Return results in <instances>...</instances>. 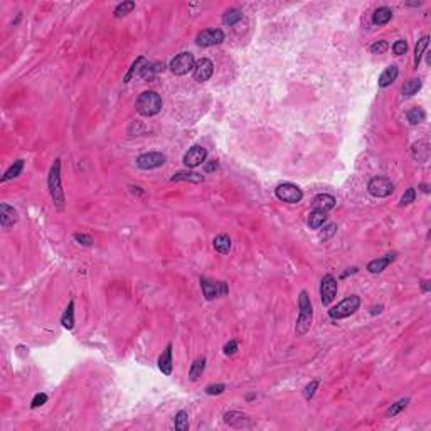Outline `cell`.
<instances>
[{"mask_svg":"<svg viewBox=\"0 0 431 431\" xmlns=\"http://www.w3.org/2000/svg\"><path fill=\"white\" fill-rule=\"evenodd\" d=\"M47 185H49V194L51 199H53L54 206L59 211L64 209V189H63V182H61V160L56 159L49 170V179H47Z\"/></svg>","mask_w":431,"mask_h":431,"instance_id":"cell-1","label":"cell"},{"mask_svg":"<svg viewBox=\"0 0 431 431\" xmlns=\"http://www.w3.org/2000/svg\"><path fill=\"white\" fill-rule=\"evenodd\" d=\"M298 319H297V325H295V332H297L298 337L305 335L306 332L310 330L313 323V306L312 302H310V297L305 290L300 291V297H298Z\"/></svg>","mask_w":431,"mask_h":431,"instance_id":"cell-2","label":"cell"},{"mask_svg":"<svg viewBox=\"0 0 431 431\" xmlns=\"http://www.w3.org/2000/svg\"><path fill=\"white\" fill-rule=\"evenodd\" d=\"M135 108L142 116H155L162 109V98L157 91H144L137 98Z\"/></svg>","mask_w":431,"mask_h":431,"instance_id":"cell-3","label":"cell"},{"mask_svg":"<svg viewBox=\"0 0 431 431\" xmlns=\"http://www.w3.org/2000/svg\"><path fill=\"white\" fill-rule=\"evenodd\" d=\"M360 306V297L357 295H350V297L344 298L342 302H339L335 306H332L328 310V317L334 320H341L345 317H350L352 313H356Z\"/></svg>","mask_w":431,"mask_h":431,"instance_id":"cell-4","label":"cell"},{"mask_svg":"<svg viewBox=\"0 0 431 431\" xmlns=\"http://www.w3.org/2000/svg\"><path fill=\"white\" fill-rule=\"evenodd\" d=\"M196 66V57L192 53H180L170 61L169 68L175 76H184L187 72L194 71Z\"/></svg>","mask_w":431,"mask_h":431,"instance_id":"cell-5","label":"cell"},{"mask_svg":"<svg viewBox=\"0 0 431 431\" xmlns=\"http://www.w3.org/2000/svg\"><path fill=\"white\" fill-rule=\"evenodd\" d=\"M200 288H202V293H204V297H206V300H209V302L216 300V298H219V297H224V295H228V291H229L226 281H213V280L206 278V276L200 278Z\"/></svg>","mask_w":431,"mask_h":431,"instance_id":"cell-6","label":"cell"},{"mask_svg":"<svg viewBox=\"0 0 431 431\" xmlns=\"http://www.w3.org/2000/svg\"><path fill=\"white\" fill-rule=\"evenodd\" d=\"M276 197L283 202L288 204H298L303 199V192L298 185L291 184V182H285V184H280L275 191Z\"/></svg>","mask_w":431,"mask_h":431,"instance_id":"cell-7","label":"cell"},{"mask_svg":"<svg viewBox=\"0 0 431 431\" xmlns=\"http://www.w3.org/2000/svg\"><path fill=\"white\" fill-rule=\"evenodd\" d=\"M367 191L374 197H388L394 192V184L388 177H374L369 180Z\"/></svg>","mask_w":431,"mask_h":431,"instance_id":"cell-8","label":"cell"},{"mask_svg":"<svg viewBox=\"0 0 431 431\" xmlns=\"http://www.w3.org/2000/svg\"><path fill=\"white\" fill-rule=\"evenodd\" d=\"M167 157L163 155L162 152H147V153H142L138 155L137 159V165L140 167L142 170H153V169H159L165 163Z\"/></svg>","mask_w":431,"mask_h":431,"instance_id":"cell-9","label":"cell"},{"mask_svg":"<svg viewBox=\"0 0 431 431\" xmlns=\"http://www.w3.org/2000/svg\"><path fill=\"white\" fill-rule=\"evenodd\" d=\"M224 41V32L221 29H206L200 31L196 37V44L199 47H213Z\"/></svg>","mask_w":431,"mask_h":431,"instance_id":"cell-10","label":"cell"},{"mask_svg":"<svg viewBox=\"0 0 431 431\" xmlns=\"http://www.w3.org/2000/svg\"><path fill=\"white\" fill-rule=\"evenodd\" d=\"M337 295V280L332 275H325L320 283V300L322 305H330Z\"/></svg>","mask_w":431,"mask_h":431,"instance_id":"cell-11","label":"cell"},{"mask_svg":"<svg viewBox=\"0 0 431 431\" xmlns=\"http://www.w3.org/2000/svg\"><path fill=\"white\" fill-rule=\"evenodd\" d=\"M207 159V150L202 145H194L192 148H189V152L184 155V163L187 169H196V167L202 165Z\"/></svg>","mask_w":431,"mask_h":431,"instance_id":"cell-12","label":"cell"},{"mask_svg":"<svg viewBox=\"0 0 431 431\" xmlns=\"http://www.w3.org/2000/svg\"><path fill=\"white\" fill-rule=\"evenodd\" d=\"M214 72V64L211 59H207V57H200L199 61H196V66H194V79L199 83H204L207 81V79L213 76Z\"/></svg>","mask_w":431,"mask_h":431,"instance_id":"cell-13","label":"cell"},{"mask_svg":"<svg viewBox=\"0 0 431 431\" xmlns=\"http://www.w3.org/2000/svg\"><path fill=\"white\" fill-rule=\"evenodd\" d=\"M222 419H224L226 425L234 426V428H251V419H250V416L244 414V413H239V411H228V413H224Z\"/></svg>","mask_w":431,"mask_h":431,"instance_id":"cell-14","label":"cell"},{"mask_svg":"<svg viewBox=\"0 0 431 431\" xmlns=\"http://www.w3.org/2000/svg\"><path fill=\"white\" fill-rule=\"evenodd\" d=\"M17 221H19L17 211L14 209L12 206H9L7 202L0 204V224H2V228H5V229L12 228Z\"/></svg>","mask_w":431,"mask_h":431,"instance_id":"cell-15","label":"cell"},{"mask_svg":"<svg viewBox=\"0 0 431 431\" xmlns=\"http://www.w3.org/2000/svg\"><path fill=\"white\" fill-rule=\"evenodd\" d=\"M313 211H322V213H328L335 207V197L330 194H319L313 197L312 200Z\"/></svg>","mask_w":431,"mask_h":431,"instance_id":"cell-16","label":"cell"},{"mask_svg":"<svg viewBox=\"0 0 431 431\" xmlns=\"http://www.w3.org/2000/svg\"><path fill=\"white\" fill-rule=\"evenodd\" d=\"M396 259V254H386V256L382 258H377V259H372V261L367 263V271L372 273V275H376V273H381L384 271L386 268L391 265V263Z\"/></svg>","mask_w":431,"mask_h":431,"instance_id":"cell-17","label":"cell"},{"mask_svg":"<svg viewBox=\"0 0 431 431\" xmlns=\"http://www.w3.org/2000/svg\"><path fill=\"white\" fill-rule=\"evenodd\" d=\"M411 153H413V157H414V159L418 160V162H421V163L428 162L430 153H431V150H430V144H428V142H426V140H419V142H416V144H413V147H411Z\"/></svg>","mask_w":431,"mask_h":431,"instance_id":"cell-18","label":"cell"},{"mask_svg":"<svg viewBox=\"0 0 431 431\" xmlns=\"http://www.w3.org/2000/svg\"><path fill=\"white\" fill-rule=\"evenodd\" d=\"M159 369L165 376L172 374V344L167 345L165 350L160 354V357H159Z\"/></svg>","mask_w":431,"mask_h":431,"instance_id":"cell-19","label":"cell"},{"mask_svg":"<svg viewBox=\"0 0 431 431\" xmlns=\"http://www.w3.org/2000/svg\"><path fill=\"white\" fill-rule=\"evenodd\" d=\"M170 182H192V184H200V182H204V175L191 172V170H180V172L174 174Z\"/></svg>","mask_w":431,"mask_h":431,"instance_id":"cell-20","label":"cell"},{"mask_svg":"<svg viewBox=\"0 0 431 431\" xmlns=\"http://www.w3.org/2000/svg\"><path fill=\"white\" fill-rule=\"evenodd\" d=\"M397 74H399V69H397L396 66H389V68H386L384 71L381 72V76H379V86L381 88L391 86L394 81H396Z\"/></svg>","mask_w":431,"mask_h":431,"instance_id":"cell-21","label":"cell"},{"mask_svg":"<svg viewBox=\"0 0 431 431\" xmlns=\"http://www.w3.org/2000/svg\"><path fill=\"white\" fill-rule=\"evenodd\" d=\"M163 69H165V64L163 63H145V64H142V68H140V76L144 79H150L155 74L162 72Z\"/></svg>","mask_w":431,"mask_h":431,"instance_id":"cell-22","label":"cell"},{"mask_svg":"<svg viewBox=\"0 0 431 431\" xmlns=\"http://www.w3.org/2000/svg\"><path fill=\"white\" fill-rule=\"evenodd\" d=\"M231 237H229L228 234H219L214 237V250L217 251V253L221 254H228L229 251H231Z\"/></svg>","mask_w":431,"mask_h":431,"instance_id":"cell-23","label":"cell"},{"mask_svg":"<svg viewBox=\"0 0 431 431\" xmlns=\"http://www.w3.org/2000/svg\"><path fill=\"white\" fill-rule=\"evenodd\" d=\"M391 19H393V10L389 7H379V9H376L374 16H372V22L376 25H384Z\"/></svg>","mask_w":431,"mask_h":431,"instance_id":"cell-24","label":"cell"},{"mask_svg":"<svg viewBox=\"0 0 431 431\" xmlns=\"http://www.w3.org/2000/svg\"><path fill=\"white\" fill-rule=\"evenodd\" d=\"M22 169H24V160H22V159L16 160V162H14L12 165H10L9 169L5 170V174L2 175L0 182H9V180H12V179L19 177L20 172H22Z\"/></svg>","mask_w":431,"mask_h":431,"instance_id":"cell-25","label":"cell"},{"mask_svg":"<svg viewBox=\"0 0 431 431\" xmlns=\"http://www.w3.org/2000/svg\"><path fill=\"white\" fill-rule=\"evenodd\" d=\"M204 369H206V357H197V359L192 362L191 369H189V379L192 382H196L197 379L202 376Z\"/></svg>","mask_w":431,"mask_h":431,"instance_id":"cell-26","label":"cell"},{"mask_svg":"<svg viewBox=\"0 0 431 431\" xmlns=\"http://www.w3.org/2000/svg\"><path fill=\"white\" fill-rule=\"evenodd\" d=\"M61 323H63V327L68 328V330H71V328L74 327V300H71L69 305L66 306L63 317H61Z\"/></svg>","mask_w":431,"mask_h":431,"instance_id":"cell-27","label":"cell"},{"mask_svg":"<svg viewBox=\"0 0 431 431\" xmlns=\"http://www.w3.org/2000/svg\"><path fill=\"white\" fill-rule=\"evenodd\" d=\"M327 222V213L322 211H312L308 216V226L310 229H320Z\"/></svg>","mask_w":431,"mask_h":431,"instance_id":"cell-28","label":"cell"},{"mask_svg":"<svg viewBox=\"0 0 431 431\" xmlns=\"http://www.w3.org/2000/svg\"><path fill=\"white\" fill-rule=\"evenodd\" d=\"M428 42H430L428 36H425V37H421L418 42H416V47H414V68L416 69L419 68V63H421L423 54H425L426 47H428Z\"/></svg>","mask_w":431,"mask_h":431,"instance_id":"cell-29","label":"cell"},{"mask_svg":"<svg viewBox=\"0 0 431 431\" xmlns=\"http://www.w3.org/2000/svg\"><path fill=\"white\" fill-rule=\"evenodd\" d=\"M408 122L411 123V125H419V123H423L426 120V113H425V109L423 108H419V107H414V108H411L410 111H408Z\"/></svg>","mask_w":431,"mask_h":431,"instance_id":"cell-30","label":"cell"},{"mask_svg":"<svg viewBox=\"0 0 431 431\" xmlns=\"http://www.w3.org/2000/svg\"><path fill=\"white\" fill-rule=\"evenodd\" d=\"M241 19H243V12H241L239 9H229V10H226L224 16H222V24L234 25Z\"/></svg>","mask_w":431,"mask_h":431,"instance_id":"cell-31","label":"cell"},{"mask_svg":"<svg viewBox=\"0 0 431 431\" xmlns=\"http://www.w3.org/2000/svg\"><path fill=\"white\" fill-rule=\"evenodd\" d=\"M408 404H410V397H403V399L396 401V403L391 404V408L386 411V418H394V416H397L403 410H406Z\"/></svg>","mask_w":431,"mask_h":431,"instance_id":"cell-32","label":"cell"},{"mask_svg":"<svg viewBox=\"0 0 431 431\" xmlns=\"http://www.w3.org/2000/svg\"><path fill=\"white\" fill-rule=\"evenodd\" d=\"M174 428L179 431H187L189 430V414L187 411H179L174 418Z\"/></svg>","mask_w":431,"mask_h":431,"instance_id":"cell-33","label":"cell"},{"mask_svg":"<svg viewBox=\"0 0 431 431\" xmlns=\"http://www.w3.org/2000/svg\"><path fill=\"white\" fill-rule=\"evenodd\" d=\"M421 86H423V81L419 78L418 79H410V81L403 86V94H404V96H413V94H416L419 90H421Z\"/></svg>","mask_w":431,"mask_h":431,"instance_id":"cell-34","label":"cell"},{"mask_svg":"<svg viewBox=\"0 0 431 431\" xmlns=\"http://www.w3.org/2000/svg\"><path fill=\"white\" fill-rule=\"evenodd\" d=\"M133 9H135V2H131V0H126V2H122V3H120V5H116V9H115V17H123V16H126V14H130Z\"/></svg>","mask_w":431,"mask_h":431,"instance_id":"cell-35","label":"cell"},{"mask_svg":"<svg viewBox=\"0 0 431 431\" xmlns=\"http://www.w3.org/2000/svg\"><path fill=\"white\" fill-rule=\"evenodd\" d=\"M144 56H138L137 59L133 61V63H131V66H130V69H128V72H126V76H125V79H123V83H130V79L133 78L135 76V72L138 71V69L142 68V63H144Z\"/></svg>","mask_w":431,"mask_h":431,"instance_id":"cell-36","label":"cell"},{"mask_svg":"<svg viewBox=\"0 0 431 431\" xmlns=\"http://www.w3.org/2000/svg\"><path fill=\"white\" fill-rule=\"evenodd\" d=\"M319 384H320L319 379H315V381H312L310 384H306L305 391H303V396H305V399H312V397L315 396L317 389H319Z\"/></svg>","mask_w":431,"mask_h":431,"instance_id":"cell-37","label":"cell"},{"mask_svg":"<svg viewBox=\"0 0 431 431\" xmlns=\"http://www.w3.org/2000/svg\"><path fill=\"white\" fill-rule=\"evenodd\" d=\"M393 53L396 54V56H403V54H406L408 53V42L404 41V39L396 41L393 44Z\"/></svg>","mask_w":431,"mask_h":431,"instance_id":"cell-38","label":"cell"},{"mask_svg":"<svg viewBox=\"0 0 431 431\" xmlns=\"http://www.w3.org/2000/svg\"><path fill=\"white\" fill-rule=\"evenodd\" d=\"M414 200H416V191L413 187H410L403 194V197H401V206H410V204H413Z\"/></svg>","mask_w":431,"mask_h":431,"instance_id":"cell-39","label":"cell"},{"mask_svg":"<svg viewBox=\"0 0 431 431\" xmlns=\"http://www.w3.org/2000/svg\"><path fill=\"white\" fill-rule=\"evenodd\" d=\"M388 49H389L388 41H377V42H374L371 46V53L372 54H382V53H386Z\"/></svg>","mask_w":431,"mask_h":431,"instance_id":"cell-40","label":"cell"},{"mask_svg":"<svg viewBox=\"0 0 431 431\" xmlns=\"http://www.w3.org/2000/svg\"><path fill=\"white\" fill-rule=\"evenodd\" d=\"M224 391H226L224 384H209L206 388V393L209 394V396H219V394H222Z\"/></svg>","mask_w":431,"mask_h":431,"instance_id":"cell-41","label":"cell"},{"mask_svg":"<svg viewBox=\"0 0 431 431\" xmlns=\"http://www.w3.org/2000/svg\"><path fill=\"white\" fill-rule=\"evenodd\" d=\"M46 403H47V394L37 393V394H36V396H34V399H32L31 408H32V410H36V408L42 406V404H46Z\"/></svg>","mask_w":431,"mask_h":431,"instance_id":"cell-42","label":"cell"},{"mask_svg":"<svg viewBox=\"0 0 431 431\" xmlns=\"http://www.w3.org/2000/svg\"><path fill=\"white\" fill-rule=\"evenodd\" d=\"M74 239L78 241L79 244H83V246H91V244H93V237L88 234H81V233H76Z\"/></svg>","mask_w":431,"mask_h":431,"instance_id":"cell-43","label":"cell"},{"mask_svg":"<svg viewBox=\"0 0 431 431\" xmlns=\"http://www.w3.org/2000/svg\"><path fill=\"white\" fill-rule=\"evenodd\" d=\"M237 350V342L236 341H229L228 344L224 345V354L226 356H234Z\"/></svg>","mask_w":431,"mask_h":431,"instance_id":"cell-44","label":"cell"},{"mask_svg":"<svg viewBox=\"0 0 431 431\" xmlns=\"http://www.w3.org/2000/svg\"><path fill=\"white\" fill-rule=\"evenodd\" d=\"M219 163L216 162V160H209V162H204V172L206 174H211L214 172V170H217Z\"/></svg>","mask_w":431,"mask_h":431,"instance_id":"cell-45","label":"cell"},{"mask_svg":"<svg viewBox=\"0 0 431 431\" xmlns=\"http://www.w3.org/2000/svg\"><path fill=\"white\" fill-rule=\"evenodd\" d=\"M335 231H337V226H335V224H328V226H325V234H320V237H322V239L325 241V239H328V237H330L332 234H335Z\"/></svg>","mask_w":431,"mask_h":431,"instance_id":"cell-46","label":"cell"},{"mask_svg":"<svg viewBox=\"0 0 431 431\" xmlns=\"http://www.w3.org/2000/svg\"><path fill=\"white\" fill-rule=\"evenodd\" d=\"M430 288H431L430 280H425V281H423V283H421V291H425V293H426V291H430Z\"/></svg>","mask_w":431,"mask_h":431,"instance_id":"cell-47","label":"cell"},{"mask_svg":"<svg viewBox=\"0 0 431 431\" xmlns=\"http://www.w3.org/2000/svg\"><path fill=\"white\" fill-rule=\"evenodd\" d=\"M382 308H384V306H382V305L372 306V308H371V315H376V313H381V312H382Z\"/></svg>","mask_w":431,"mask_h":431,"instance_id":"cell-48","label":"cell"},{"mask_svg":"<svg viewBox=\"0 0 431 431\" xmlns=\"http://www.w3.org/2000/svg\"><path fill=\"white\" fill-rule=\"evenodd\" d=\"M354 273H357V268H352V269H349V271H345L344 275H342V278H345L347 275H354Z\"/></svg>","mask_w":431,"mask_h":431,"instance_id":"cell-49","label":"cell"},{"mask_svg":"<svg viewBox=\"0 0 431 431\" xmlns=\"http://www.w3.org/2000/svg\"><path fill=\"white\" fill-rule=\"evenodd\" d=\"M421 189H423V192H426V194H428V192H430L428 184H421Z\"/></svg>","mask_w":431,"mask_h":431,"instance_id":"cell-50","label":"cell"},{"mask_svg":"<svg viewBox=\"0 0 431 431\" xmlns=\"http://www.w3.org/2000/svg\"><path fill=\"white\" fill-rule=\"evenodd\" d=\"M256 397V394H248V401H253Z\"/></svg>","mask_w":431,"mask_h":431,"instance_id":"cell-51","label":"cell"}]
</instances>
